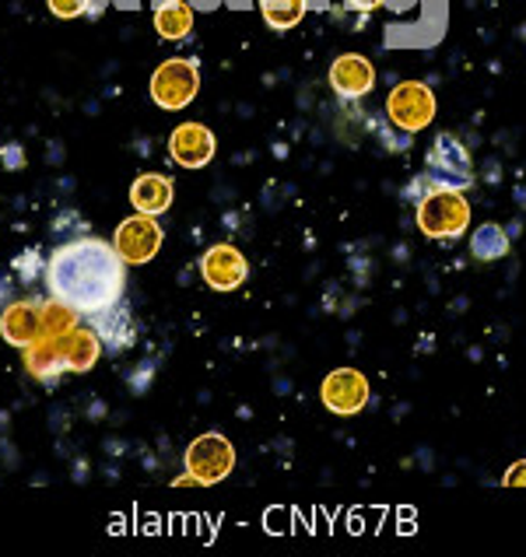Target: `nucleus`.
I'll return each instance as SVG.
<instances>
[{
	"label": "nucleus",
	"mask_w": 526,
	"mask_h": 557,
	"mask_svg": "<svg viewBox=\"0 0 526 557\" xmlns=\"http://www.w3.org/2000/svg\"><path fill=\"white\" fill-rule=\"evenodd\" d=\"M418 225L428 238H456L470 225V203L464 189H432L418 203Z\"/></svg>",
	"instance_id": "f03ea898"
},
{
	"label": "nucleus",
	"mask_w": 526,
	"mask_h": 557,
	"mask_svg": "<svg viewBox=\"0 0 526 557\" xmlns=\"http://www.w3.org/2000/svg\"><path fill=\"white\" fill-rule=\"evenodd\" d=\"M387 113H390V120L396 126H401V131L418 134V131H425V126L436 120V95H432V88L421 85V82H404V85H396L390 91Z\"/></svg>",
	"instance_id": "39448f33"
},
{
	"label": "nucleus",
	"mask_w": 526,
	"mask_h": 557,
	"mask_svg": "<svg viewBox=\"0 0 526 557\" xmlns=\"http://www.w3.org/2000/svg\"><path fill=\"white\" fill-rule=\"evenodd\" d=\"M0 298H4V288H0Z\"/></svg>",
	"instance_id": "b1692460"
},
{
	"label": "nucleus",
	"mask_w": 526,
	"mask_h": 557,
	"mask_svg": "<svg viewBox=\"0 0 526 557\" xmlns=\"http://www.w3.org/2000/svg\"><path fill=\"white\" fill-rule=\"evenodd\" d=\"M50 292L63 306L77 309L82 315H99L113 309L123 298L126 284V263L113 243L95 235H82L63 243L46 267Z\"/></svg>",
	"instance_id": "f257e3e1"
},
{
	"label": "nucleus",
	"mask_w": 526,
	"mask_h": 557,
	"mask_svg": "<svg viewBox=\"0 0 526 557\" xmlns=\"http://www.w3.org/2000/svg\"><path fill=\"white\" fill-rule=\"evenodd\" d=\"M235 470V449L225 435L218 432H207L200 438L189 442L186 449V473L194 476L197 484H218Z\"/></svg>",
	"instance_id": "20e7f679"
},
{
	"label": "nucleus",
	"mask_w": 526,
	"mask_h": 557,
	"mask_svg": "<svg viewBox=\"0 0 526 557\" xmlns=\"http://www.w3.org/2000/svg\"><path fill=\"white\" fill-rule=\"evenodd\" d=\"M4 162H8V165H11V162H14V165H22V151H19V148H14V151L4 148Z\"/></svg>",
	"instance_id": "5701e85b"
},
{
	"label": "nucleus",
	"mask_w": 526,
	"mask_h": 557,
	"mask_svg": "<svg viewBox=\"0 0 526 557\" xmlns=\"http://www.w3.org/2000/svg\"><path fill=\"white\" fill-rule=\"evenodd\" d=\"M42 306L39 298H22L11 301V306L0 312V337H4L11 347H25L36 344L42 337Z\"/></svg>",
	"instance_id": "9b49d317"
},
{
	"label": "nucleus",
	"mask_w": 526,
	"mask_h": 557,
	"mask_svg": "<svg viewBox=\"0 0 526 557\" xmlns=\"http://www.w3.org/2000/svg\"><path fill=\"white\" fill-rule=\"evenodd\" d=\"M428 180H432L436 189H442V186L464 189V186L474 183L470 154L453 134H442L432 145V151H428Z\"/></svg>",
	"instance_id": "0eeeda50"
},
{
	"label": "nucleus",
	"mask_w": 526,
	"mask_h": 557,
	"mask_svg": "<svg viewBox=\"0 0 526 557\" xmlns=\"http://www.w3.org/2000/svg\"><path fill=\"white\" fill-rule=\"evenodd\" d=\"M77 323H82V312L63 306V301H46L42 306V337H63V333H71Z\"/></svg>",
	"instance_id": "a211bd4d"
},
{
	"label": "nucleus",
	"mask_w": 526,
	"mask_h": 557,
	"mask_svg": "<svg viewBox=\"0 0 526 557\" xmlns=\"http://www.w3.org/2000/svg\"><path fill=\"white\" fill-rule=\"evenodd\" d=\"M470 252L477 260H502L509 252V235L499 225H481L470 235Z\"/></svg>",
	"instance_id": "6ab92c4d"
},
{
	"label": "nucleus",
	"mask_w": 526,
	"mask_h": 557,
	"mask_svg": "<svg viewBox=\"0 0 526 557\" xmlns=\"http://www.w3.org/2000/svg\"><path fill=\"white\" fill-rule=\"evenodd\" d=\"M91 8V0H50V11L57 18H77Z\"/></svg>",
	"instance_id": "aec40b11"
},
{
	"label": "nucleus",
	"mask_w": 526,
	"mask_h": 557,
	"mask_svg": "<svg viewBox=\"0 0 526 557\" xmlns=\"http://www.w3.org/2000/svg\"><path fill=\"white\" fill-rule=\"evenodd\" d=\"M200 91V74L194 60H166L151 74V102L162 109H186Z\"/></svg>",
	"instance_id": "7ed1b4c3"
},
{
	"label": "nucleus",
	"mask_w": 526,
	"mask_h": 557,
	"mask_svg": "<svg viewBox=\"0 0 526 557\" xmlns=\"http://www.w3.org/2000/svg\"><path fill=\"white\" fill-rule=\"evenodd\" d=\"M131 203L137 207V214H166L172 207V183L166 176H137L131 186Z\"/></svg>",
	"instance_id": "4468645a"
},
{
	"label": "nucleus",
	"mask_w": 526,
	"mask_h": 557,
	"mask_svg": "<svg viewBox=\"0 0 526 557\" xmlns=\"http://www.w3.org/2000/svg\"><path fill=\"white\" fill-rule=\"evenodd\" d=\"M323 407L338 418H351V413L365 410L369 404V379H365L358 369H338L323 379Z\"/></svg>",
	"instance_id": "6e6552de"
},
{
	"label": "nucleus",
	"mask_w": 526,
	"mask_h": 557,
	"mask_svg": "<svg viewBox=\"0 0 526 557\" xmlns=\"http://www.w3.org/2000/svg\"><path fill=\"white\" fill-rule=\"evenodd\" d=\"M155 28L162 39H186L189 28H194V8L186 4V0H166V4H158L155 11Z\"/></svg>",
	"instance_id": "dca6fc26"
},
{
	"label": "nucleus",
	"mask_w": 526,
	"mask_h": 557,
	"mask_svg": "<svg viewBox=\"0 0 526 557\" xmlns=\"http://www.w3.org/2000/svg\"><path fill=\"white\" fill-rule=\"evenodd\" d=\"M60 355H63V364H68L71 372L95 369V361H99V355H102L99 330H88V326L77 323L71 333H63L60 337Z\"/></svg>",
	"instance_id": "ddd939ff"
},
{
	"label": "nucleus",
	"mask_w": 526,
	"mask_h": 557,
	"mask_svg": "<svg viewBox=\"0 0 526 557\" xmlns=\"http://www.w3.org/2000/svg\"><path fill=\"white\" fill-rule=\"evenodd\" d=\"M162 243H166V232L151 214L126 218L123 225L117 228V238H113V246H117L120 260L126 267H140V263L155 260L158 249H162Z\"/></svg>",
	"instance_id": "423d86ee"
},
{
	"label": "nucleus",
	"mask_w": 526,
	"mask_h": 557,
	"mask_svg": "<svg viewBox=\"0 0 526 557\" xmlns=\"http://www.w3.org/2000/svg\"><path fill=\"white\" fill-rule=\"evenodd\" d=\"M382 4V0H347V8H355V11H376Z\"/></svg>",
	"instance_id": "4be33fe9"
},
{
	"label": "nucleus",
	"mask_w": 526,
	"mask_h": 557,
	"mask_svg": "<svg viewBox=\"0 0 526 557\" xmlns=\"http://www.w3.org/2000/svg\"><path fill=\"white\" fill-rule=\"evenodd\" d=\"M502 484L505 487H526V459H519V463H513V467L505 470Z\"/></svg>",
	"instance_id": "412c9836"
},
{
	"label": "nucleus",
	"mask_w": 526,
	"mask_h": 557,
	"mask_svg": "<svg viewBox=\"0 0 526 557\" xmlns=\"http://www.w3.org/2000/svg\"><path fill=\"white\" fill-rule=\"evenodd\" d=\"M200 274L207 281V288H215V292H235L238 284L246 281L249 263H246V257L235 246L221 243V246H211L200 257Z\"/></svg>",
	"instance_id": "1a4fd4ad"
},
{
	"label": "nucleus",
	"mask_w": 526,
	"mask_h": 557,
	"mask_svg": "<svg viewBox=\"0 0 526 557\" xmlns=\"http://www.w3.org/2000/svg\"><path fill=\"white\" fill-rule=\"evenodd\" d=\"M25 369L36 375V379H57L68 364H63V355H60V341L57 337H39L36 344L25 347Z\"/></svg>",
	"instance_id": "2eb2a0df"
},
{
	"label": "nucleus",
	"mask_w": 526,
	"mask_h": 557,
	"mask_svg": "<svg viewBox=\"0 0 526 557\" xmlns=\"http://www.w3.org/2000/svg\"><path fill=\"white\" fill-rule=\"evenodd\" d=\"M218 140L204 123H180L169 137V154L183 169H204L215 158Z\"/></svg>",
	"instance_id": "9d476101"
},
{
	"label": "nucleus",
	"mask_w": 526,
	"mask_h": 557,
	"mask_svg": "<svg viewBox=\"0 0 526 557\" xmlns=\"http://www.w3.org/2000/svg\"><path fill=\"white\" fill-rule=\"evenodd\" d=\"M260 14L270 28L289 32L306 18V0H260Z\"/></svg>",
	"instance_id": "f3484780"
},
{
	"label": "nucleus",
	"mask_w": 526,
	"mask_h": 557,
	"mask_svg": "<svg viewBox=\"0 0 526 557\" xmlns=\"http://www.w3.org/2000/svg\"><path fill=\"white\" fill-rule=\"evenodd\" d=\"M330 85L338 95H344V99H362V95H369L376 85V67L358 53H344L330 63Z\"/></svg>",
	"instance_id": "f8f14e48"
}]
</instances>
